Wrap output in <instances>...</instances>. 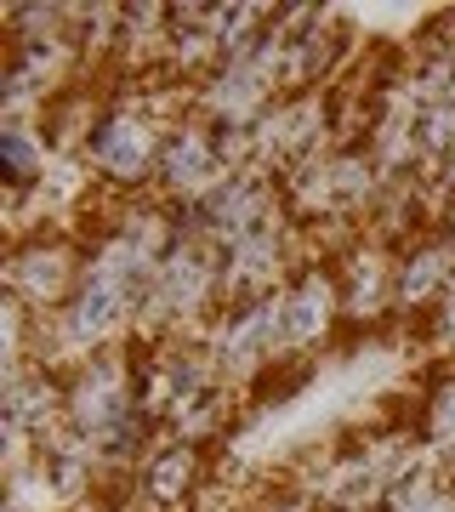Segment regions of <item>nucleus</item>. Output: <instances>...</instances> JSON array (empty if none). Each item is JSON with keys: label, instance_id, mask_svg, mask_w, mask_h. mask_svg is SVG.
I'll return each mask as SVG.
<instances>
[{"label": "nucleus", "instance_id": "12", "mask_svg": "<svg viewBox=\"0 0 455 512\" xmlns=\"http://www.w3.org/2000/svg\"><path fill=\"white\" fill-rule=\"evenodd\" d=\"M416 444L427 456H450L455 450V359H438L427 376H421V393L410 404V421H404Z\"/></svg>", "mask_w": 455, "mask_h": 512}, {"label": "nucleus", "instance_id": "11", "mask_svg": "<svg viewBox=\"0 0 455 512\" xmlns=\"http://www.w3.org/2000/svg\"><path fill=\"white\" fill-rule=\"evenodd\" d=\"M353 29L342 12H319L302 35H285V92H330L347 80Z\"/></svg>", "mask_w": 455, "mask_h": 512}, {"label": "nucleus", "instance_id": "13", "mask_svg": "<svg viewBox=\"0 0 455 512\" xmlns=\"http://www.w3.org/2000/svg\"><path fill=\"white\" fill-rule=\"evenodd\" d=\"M370 512H455V484H450V473L438 467V456L421 450V456L387 484V495Z\"/></svg>", "mask_w": 455, "mask_h": 512}, {"label": "nucleus", "instance_id": "1", "mask_svg": "<svg viewBox=\"0 0 455 512\" xmlns=\"http://www.w3.org/2000/svg\"><path fill=\"white\" fill-rule=\"evenodd\" d=\"M165 131L171 126L154 109L143 80H109V97H103V114L91 126L80 165L91 171V183H103V194H154Z\"/></svg>", "mask_w": 455, "mask_h": 512}, {"label": "nucleus", "instance_id": "2", "mask_svg": "<svg viewBox=\"0 0 455 512\" xmlns=\"http://www.w3.org/2000/svg\"><path fill=\"white\" fill-rule=\"evenodd\" d=\"M217 313H222V251L194 234H177V245L154 268L143 319H137V342L205 336Z\"/></svg>", "mask_w": 455, "mask_h": 512}, {"label": "nucleus", "instance_id": "5", "mask_svg": "<svg viewBox=\"0 0 455 512\" xmlns=\"http://www.w3.org/2000/svg\"><path fill=\"white\" fill-rule=\"evenodd\" d=\"M171 217H177V234H194V239H205V245L228 251L234 239L268 228L273 217H285V188H279V177H268V171L251 165V171H234L211 200L182 205Z\"/></svg>", "mask_w": 455, "mask_h": 512}, {"label": "nucleus", "instance_id": "4", "mask_svg": "<svg viewBox=\"0 0 455 512\" xmlns=\"http://www.w3.org/2000/svg\"><path fill=\"white\" fill-rule=\"evenodd\" d=\"M200 342H205L222 382L234 387V393H251L285 359V308H279V291L251 296V302H228Z\"/></svg>", "mask_w": 455, "mask_h": 512}, {"label": "nucleus", "instance_id": "9", "mask_svg": "<svg viewBox=\"0 0 455 512\" xmlns=\"http://www.w3.org/2000/svg\"><path fill=\"white\" fill-rule=\"evenodd\" d=\"M205 478H211V444L160 433L154 450L143 456V467L131 473V495H137L143 512H188L200 501Z\"/></svg>", "mask_w": 455, "mask_h": 512}, {"label": "nucleus", "instance_id": "3", "mask_svg": "<svg viewBox=\"0 0 455 512\" xmlns=\"http://www.w3.org/2000/svg\"><path fill=\"white\" fill-rule=\"evenodd\" d=\"M86 279V228L74 222H40L29 234L6 239V262H0V291L18 296L35 319L69 308V296Z\"/></svg>", "mask_w": 455, "mask_h": 512}, {"label": "nucleus", "instance_id": "6", "mask_svg": "<svg viewBox=\"0 0 455 512\" xmlns=\"http://www.w3.org/2000/svg\"><path fill=\"white\" fill-rule=\"evenodd\" d=\"M228 177H234V165L222 154V137L205 126L200 114H188L182 126L165 131L160 171H154V200L160 205H171V211L200 205V200H211Z\"/></svg>", "mask_w": 455, "mask_h": 512}, {"label": "nucleus", "instance_id": "10", "mask_svg": "<svg viewBox=\"0 0 455 512\" xmlns=\"http://www.w3.org/2000/svg\"><path fill=\"white\" fill-rule=\"evenodd\" d=\"M455 279V234L444 222L421 228L416 239L399 245V268H393V319L399 325H421L427 313L444 302Z\"/></svg>", "mask_w": 455, "mask_h": 512}, {"label": "nucleus", "instance_id": "7", "mask_svg": "<svg viewBox=\"0 0 455 512\" xmlns=\"http://www.w3.org/2000/svg\"><path fill=\"white\" fill-rule=\"evenodd\" d=\"M285 308V359H313L347 330V308H342V279L330 268V256H313L296 268V279L279 291Z\"/></svg>", "mask_w": 455, "mask_h": 512}, {"label": "nucleus", "instance_id": "8", "mask_svg": "<svg viewBox=\"0 0 455 512\" xmlns=\"http://www.w3.org/2000/svg\"><path fill=\"white\" fill-rule=\"evenodd\" d=\"M330 268L342 279V308L347 330H382L393 319V268H399V245L376 239L370 228L353 234L342 251L330 256Z\"/></svg>", "mask_w": 455, "mask_h": 512}]
</instances>
